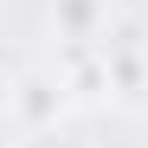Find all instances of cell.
<instances>
[{
    "mask_svg": "<svg viewBox=\"0 0 148 148\" xmlns=\"http://www.w3.org/2000/svg\"><path fill=\"white\" fill-rule=\"evenodd\" d=\"M52 19H58V32L90 39V32H97V0H58V7H52Z\"/></svg>",
    "mask_w": 148,
    "mask_h": 148,
    "instance_id": "obj_2",
    "label": "cell"
},
{
    "mask_svg": "<svg viewBox=\"0 0 148 148\" xmlns=\"http://www.w3.org/2000/svg\"><path fill=\"white\" fill-rule=\"evenodd\" d=\"M13 116H19V129H52V122L64 116V77L26 71L19 90H13Z\"/></svg>",
    "mask_w": 148,
    "mask_h": 148,
    "instance_id": "obj_1",
    "label": "cell"
}]
</instances>
